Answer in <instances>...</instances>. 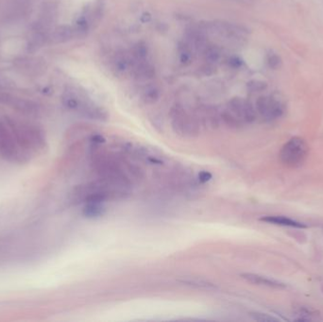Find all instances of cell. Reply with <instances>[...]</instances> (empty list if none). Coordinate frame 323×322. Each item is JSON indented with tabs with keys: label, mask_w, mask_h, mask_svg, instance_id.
I'll return each mask as SVG.
<instances>
[{
	"label": "cell",
	"mask_w": 323,
	"mask_h": 322,
	"mask_svg": "<svg viewBox=\"0 0 323 322\" xmlns=\"http://www.w3.org/2000/svg\"><path fill=\"white\" fill-rule=\"evenodd\" d=\"M244 280H246L247 282L254 284V285H257V286H262V287H266V288H276V289H283V288H287V285L268 278V277L263 276V275H259V274H254V273H243L241 274Z\"/></svg>",
	"instance_id": "obj_8"
},
{
	"label": "cell",
	"mask_w": 323,
	"mask_h": 322,
	"mask_svg": "<svg viewBox=\"0 0 323 322\" xmlns=\"http://www.w3.org/2000/svg\"><path fill=\"white\" fill-rule=\"evenodd\" d=\"M148 53H149L148 46L144 42H139L136 45H134L130 51L131 56L135 60L136 63L146 61L148 57Z\"/></svg>",
	"instance_id": "obj_16"
},
{
	"label": "cell",
	"mask_w": 323,
	"mask_h": 322,
	"mask_svg": "<svg viewBox=\"0 0 323 322\" xmlns=\"http://www.w3.org/2000/svg\"><path fill=\"white\" fill-rule=\"evenodd\" d=\"M0 152L10 161H19L22 158L21 150H19L17 143L9 133L7 129L0 123Z\"/></svg>",
	"instance_id": "obj_6"
},
{
	"label": "cell",
	"mask_w": 323,
	"mask_h": 322,
	"mask_svg": "<svg viewBox=\"0 0 323 322\" xmlns=\"http://www.w3.org/2000/svg\"><path fill=\"white\" fill-rule=\"evenodd\" d=\"M174 132L182 137L193 138L199 133V125L196 117L189 114L180 104H175L169 113Z\"/></svg>",
	"instance_id": "obj_1"
},
{
	"label": "cell",
	"mask_w": 323,
	"mask_h": 322,
	"mask_svg": "<svg viewBox=\"0 0 323 322\" xmlns=\"http://www.w3.org/2000/svg\"><path fill=\"white\" fill-rule=\"evenodd\" d=\"M256 113L265 121H274L285 114V106L278 98L271 96H262L255 103Z\"/></svg>",
	"instance_id": "obj_4"
},
{
	"label": "cell",
	"mask_w": 323,
	"mask_h": 322,
	"mask_svg": "<svg viewBox=\"0 0 323 322\" xmlns=\"http://www.w3.org/2000/svg\"><path fill=\"white\" fill-rule=\"evenodd\" d=\"M76 37H79L76 28L70 26H60L49 36L50 40L54 43H65Z\"/></svg>",
	"instance_id": "obj_9"
},
{
	"label": "cell",
	"mask_w": 323,
	"mask_h": 322,
	"mask_svg": "<svg viewBox=\"0 0 323 322\" xmlns=\"http://www.w3.org/2000/svg\"><path fill=\"white\" fill-rule=\"evenodd\" d=\"M309 147L304 139L293 137L289 140L280 151L281 161L288 167L301 166L308 157Z\"/></svg>",
	"instance_id": "obj_2"
},
{
	"label": "cell",
	"mask_w": 323,
	"mask_h": 322,
	"mask_svg": "<svg viewBox=\"0 0 323 322\" xmlns=\"http://www.w3.org/2000/svg\"><path fill=\"white\" fill-rule=\"evenodd\" d=\"M222 119L224 120V122L230 127H234V128H237V127L242 126L243 123L235 116L233 115L231 112H230L229 110H227L226 112H224L222 114Z\"/></svg>",
	"instance_id": "obj_20"
},
{
	"label": "cell",
	"mask_w": 323,
	"mask_h": 322,
	"mask_svg": "<svg viewBox=\"0 0 323 322\" xmlns=\"http://www.w3.org/2000/svg\"><path fill=\"white\" fill-rule=\"evenodd\" d=\"M136 64L135 60L131 56V54L126 53L124 51L118 52L113 60L114 68L118 73H125L128 70H132L134 64Z\"/></svg>",
	"instance_id": "obj_11"
},
{
	"label": "cell",
	"mask_w": 323,
	"mask_h": 322,
	"mask_svg": "<svg viewBox=\"0 0 323 322\" xmlns=\"http://www.w3.org/2000/svg\"><path fill=\"white\" fill-rule=\"evenodd\" d=\"M49 39V33L48 29L45 28L44 26L36 23L32 26V32L27 41V48L28 51L32 53L35 51H38L42 46L46 43V41Z\"/></svg>",
	"instance_id": "obj_7"
},
{
	"label": "cell",
	"mask_w": 323,
	"mask_h": 322,
	"mask_svg": "<svg viewBox=\"0 0 323 322\" xmlns=\"http://www.w3.org/2000/svg\"><path fill=\"white\" fill-rule=\"evenodd\" d=\"M261 221H264L269 224L277 225V226H283V227H291V228H298V229H303L307 226L295 219H290L288 217L284 216H266L264 218H261Z\"/></svg>",
	"instance_id": "obj_12"
},
{
	"label": "cell",
	"mask_w": 323,
	"mask_h": 322,
	"mask_svg": "<svg viewBox=\"0 0 323 322\" xmlns=\"http://www.w3.org/2000/svg\"><path fill=\"white\" fill-rule=\"evenodd\" d=\"M179 283H181L184 286H187L190 288H196V289H203V290H216L218 287L203 279L199 278H191V277H184L182 279L178 280Z\"/></svg>",
	"instance_id": "obj_14"
},
{
	"label": "cell",
	"mask_w": 323,
	"mask_h": 322,
	"mask_svg": "<svg viewBox=\"0 0 323 322\" xmlns=\"http://www.w3.org/2000/svg\"><path fill=\"white\" fill-rule=\"evenodd\" d=\"M161 97V90L155 84L148 85L142 93V99L145 103H156Z\"/></svg>",
	"instance_id": "obj_15"
},
{
	"label": "cell",
	"mask_w": 323,
	"mask_h": 322,
	"mask_svg": "<svg viewBox=\"0 0 323 322\" xmlns=\"http://www.w3.org/2000/svg\"><path fill=\"white\" fill-rule=\"evenodd\" d=\"M106 212V208L101 201H87L82 210V214L86 219H99Z\"/></svg>",
	"instance_id": "obj_13"
},
{
	"label": "cell",
	"mask_w": 323,
	"mask_h": 322,
	"mask_svg": "<svg viewBox=\"0 0 323 322\" xmlns=\"http://www.w3.org/2000/svg\"><path fill=\"white\" fill-rule=\"evenodd\" d=\"M266 64H267L268 67L271 69H279L282 66V59L277 53L270 51L266 55Z\"/></svg>",
	"instance_id": "obj_18"
},
{
	"label": "cell",
	"mask_w": 323,
	"mask_h": 322,
	"mask_svg": "<svg viewBox=\"0 0 323 322\" xmlns=\"http://www.w3.org/2000/svg\"><path fill=\"white\" fill-rule=\"evenodd\" d=\"M228 110L235 115L243 124L253 123L256 119V110L254 105L242 97H233L229 101Z\"/></svg>",
	"instance_id": "obj_5"
},
{
	"label": "cell",
	"mask_w": 323,
	"mask_h": 322,
	"mask_svg": "<svg viewBox=\"0 0 323 322\" xmlns=\"http://www.w3.org/2000/svg\"><path fill=\"white\" fill-rule=\"evenodd\" d=\"M212 179V174L208 171H201L198 174V180L201 183H207Z\"/></svg>",
	"instance_id": "obj_24"
},
{
	"label": "cell",
	"mask_w": 323,
	"mask_h": 322,
	"mask_svg": "<svg viewBox=\"0 0 323 322\" xmlns=\"http://www.w3.org/2000/svg\"><path fill=\"white\" fill-rule=\"evenodd\" d=\"M250 316L253 318V320L256 321V322H280V320L272 317L268 314L265 313H261V312H253L250 314Z\"/></svg>",
	"instance_id": "obj_21"
},
{
	"label": "cell",
	"mask_w": 323,
	"mask_h": 322,
	"mask_svg": "<svg viewBox=\"0 0 323 322\" xmlns=\"http://www.w3.org/2000/svg\"><path fill=\"white\" fill-rule=\"evenodd\" d=\"M202 31L238 42L244 41L249 35V31L241 25L224 21H214L205 24Z\"/></svg>",
	"instance_id": "obj_3"
},
{
	"label": "cell",
	"mask_w": 323,
	"mask_h": 322,
	"mask_svg": "<svg viewBox=\"0 0 323 322\" xmlns=\"http://www.w3.org/2000/svg\"><path fill=\"white\" fill-rule=\"evenodd\" d=\"M178 55L182 64H188L192 59V48L188 43L181 42L178 46Z\"/></svg>",
	"instance_id": "obj_17"
},
{
	"label": "cell",
	"mask_w": 323,
	"mask_h": 322,
	"mask_svg": "<svg viewBox=\"0 0 323 322\" xmlns=\"http://www.w3.org/2000/svg\"><path fill=\"white\" fill-rule=\"evenodd\" d=\"M242 60L238 57H231L229 59V65L232 68H238L242 65Z\"/></svg>",
	"instance_id": "obj_23"
},
{
	"label": "cell",
	"mask_w": 323,
	"mask_h": 322,
	"mask_svg": "<svg viewBox=\"0 0 323 322\" xmlns=\"http://www.w3.org/2000/svg\"><path fill=\"white\" fill-rule=\"evenodd\" d=\"M132 73L134 78L138 81H149L155 77L156 70L151 64L148 63L147 61H143L134 64Z\"/></svg>",
	"instance_id": "obj_10"
},
{
	"label": "cell",
	"mask_w": 323,
	"mask_h": 322,
	"mask_svg": "<svg viewBox=\"0 0 323 322\" xmlns=\"http://www.w3.org/2000/svg\"><path fill=\"white\" fill-rule=\"evenodd\" d=\"M247 88L250 92H262L267 88V83L265 81L254 80L247 83Z\"/></svg>",
	"instance_id": "obj_22"
},
{
	"label": "cell",
	"mask_w": 323,
	"mask_h": 322,
	"mask_svg": "<svg viewBox=\"0 0 323 322\" xmlns=\"http://www.w3.org/2000/svg\"><path fill=\"white\" fill-rule=\"evenodd\" d=\"M204 55L208 62H217L220 57V49L217 46H206L204 47Z\"/></svg>",
	"instance_id": "obj_19"
}]
</instances>
